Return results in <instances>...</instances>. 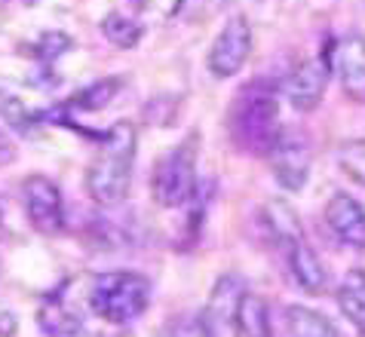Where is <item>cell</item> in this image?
I'll return each mask as SVG.
<instances>
[{
  "instance_id": "2e32d148",
  "label": "cell",
  "mask_w": 365,
  "mask_h": 337,
  "mask_svg": "<svg viewBox=\"0 0 365 337\" xmlns=\"http://www.w3.org/2000/svg\"><path fill=\"white\" fill-rule=\"evenodd\" d=\"M101 34L108 37L110 46L117 49H133L141 43V37H145V28H141L133 16L126 13H108L105 22H101Z\"/></svg>"
},
{
  "instance_id": "5bb4252c",
  "label": "cell",
  "mask_w": 365,
  "mask_h": 337,
  "mask_svg": "<svg viewBox=\"0 0 365 337\" xmlns=\"http://www.w3.org/2000/svg\"><path fill=\"white\" fill-rule=\"evenodd\" d=\"M237 334H252L264 337L270 334V319H267V304L258 294H242L237 306Z\"/></svg>"
},
{
  "instance_id": "cb8c5ba5",
  "label": "cell",
  "mask_w": 365,
  "mask_h": 337,
  "mask_svg": "<svg viewBox=\"0 0 365 337\" xmlns=\"http://www.w3.org/2000/svg\"><path fill=\"white\" fill-rule=\"evenodd\" d=\"M129 4H133V6H135V9H145V6H148V4H150V0H129Z\"/></svg>"
},
{
  "instance_id": "603a6c76",
  "label": "cell",
  "mask_w": 365,
  "mask_h": 337,
  "mask_svg": "<svg viewBox=\"0 0 365 337\" xmlns=\"http://www.w3.org/2000/svg\"><path fill=\"white\" fill-rule=\"evenodd\" d=\"M13 157H16V150H13V145L4 138V132H0V162H13Z\"/></svg>"
},
{
  "instance_id": "7c38bea8",
  "label": "cell",
  "mask_w": 365,
  "mask_h": 337,
  "mask_svg": "<svg viewBox=\"0 0 365 337\" xmlns=\"http://www.w3.org/2000/svg\"><path fill=\"white\" fill-rule=\"evenodd\" d=\"M326 221L344 245H350V249H356V252H365V209L350 197V193L338 190L326 202Z\"/></svg>"
},
{
  "instance_id": "7a4b0ae2",
  "label": "cell",
  "mask_w": 365,
  "mask_h": 337,
  "mask_svg": "<svg viewBox=\"0 0 365 337\" xmlns=\"http://www.w3.org/2000/svg\"><path fill=\"white\" fill-rule=\"evenodd\" d=\"M227 126L233 135V145L249 150V153H267L270 141L279 132V105H277V92L267 83L242 86L237 92L227 114Z\"/></svg>"
},
{
  "instance_id": "277c9868",
  "label": "cell",
  "mask_w": 365,
  "mask_h": 337,
  "mask_svg": "<svg viewBox=\"0 0 365 337\" xmlns=\"http://www.w3.org/2000/svg\"><path fill=\"white\" fill-rule=\"evenodd\" d=\"M197 135H190L157 160L150 175V193L157 206L178 209L197 193Z\"/></svg>"
},
{
  "instance_id": "4fadbf2b",
  "label": "cell",
  "mask_w": 365,
  "mask_h": 337,
  "mask_svg": "<svg viewBox=\"0 0 365 337\" xmlns=\"http://www.w3.org/2000/svg\"><path fill=\"white\" fill-rule=\"evenodd\" d=\"M338 304L341 313L353 322V328L365 334V270H347L338 289Z\"/></svg>"
},
{
  "instance_id": "ac0fdd59",
  "label": "cell",
  "mask_w": 365,
  "mask_h": 337,
  "mask_svg": "<svg viewBox=\"0 0 365 337\" xmlns=\"http://www.w3.org/2000/svg\"><path fill=\"white\" fill-rule=\"evenodd\" d=\"M264 218H267V230H270V237L277 239V245L289 242L292 237L304 233L298 214L292 212L282 199H270V202H267V206H264Z\"/></svg>"
},
{
  "instance_id": "9c48e42d",
  "label": "cell",
  "mask_w": 365,
  "mask_h": 337,
  "mask_svg": "<svg viewBox=\"0 0 365 337\" xmlns=\"http://www.w3.org/2000/svg\"><path fill=\"white\" fill-rule=\"evenodd\" d=\"M246 285L237 276H221L202 310V334H237V306Z\"/></svg>"
},
{
  "instance_id": "44dd1931",
  "label": "cell",
  "mask_w": 365,
  "mask_h": 337,
  "mask_svg": "<svg viewBox=\"0 0 365 337\" xmlns=\"http://www.w3.org/2000/svg\"><path fill=\"white\" fill-rule=\"evenodd\" d=\"M338 166L347 178L365 187V141L362 138H350L338 147Z\"/></svg>"
},
{
  "instance_id": "3957f363",
  "label": "cell",
  "mask_w": 365,
  "mask_h": 337,
  "mask_svg": "<svg viewBox=\"0 0 365 337\" xmlns=\"http://www.w3.org/2000/svg\"><path fill=\"white\" fill-rule=\"evenodd\" d=\"M150 304V282L141 273L110 270L98 273L89 289V306L110 325H126Z\"/></svg>"
},
{
  "instance_id": "d4e9b609",
  "label": "cell",
  "mask_w": 365,
  "mask_h": 337,
  "mask_svg": "<svg viewBox=\"0 0 365 337\" xmlns=\"http://www.w3.org/2000/svg\"><path fill=\"white\" fill-rule=\"evenodd\" d=\"M178 6H181V0H178ZM178 6H175V9H178Z\"/></svg>"
},
{
  "instance_id": "e0dca14e",
  "label": "cell",
  "mask_w": 365,
  "mask_h": 337,
  "mask_svg": "<svg viewBox=\"0 0 365 337\" xmlns=\"http://www.w3.org/2000/svg\"><path fill=\"white\" fill-rule=\"evenodd\" d=\"M120 86H123V80H120V77L96 80V83H89V86L80 89L77 95H71L68 108H77V110H83V114H89V110H101L120 92Z\"/></svg>"
},
{
  "instance_id": "8992f818",
  "label": "cell",
  "mask_w": 365,
  "mask_h": 337,
  "mask_svg": "<svg viewBox=\"0 0 365 337\" xmlns=\"http://www.w3.org/2000/svg\"><path fill=\"white\" fill-rule=\"evenodd\" d=\"M252 56V25L246 16H230L227 25L221 28V34L215 37V43L209 49V74L218 80L237 77L242 65Z\"/></svg>"
},
{
  "instance_id": "ffe728a7",
  "label": "cell",
  "mask_w": 365,
  "mask_h": 337,
  "mask_svg": "<svg viewBox=\"0 0 365 337\" xmlns=\"http://www.w3.org/2000/svg\"><path fill=\"white\" fill-rule=\"evenodd\" d=\"M0 117L6 120L9 129L19 132V135H25V138H31L34 129H37V114L13 95H0Z\"/></svg>"
},
{
  "instance_id": "d6986e66",
  "label": "cell",
  "mask_w": 365,
  "mask_h": 337,
  "mask_svg": "<svg viewBox=\"0 0 365 337\" xmlns=\"http://www.w3.org/2000/svg\"><path fill=\"white\" fill-rule=\"evenodd\" d=\"M37 322H40V328H43V334H53V337H62V334H80V319L71 310H65V306H58V304H46V306H40V313H37Z\"/></svg>"
},
{
  "instance_id": "ba28073f",
  "label": "cell",
  "mask_w": 365,
  "mask_h": 337,
  "mask_svg": "<svg viewBox=\"0 0 365 337\" xmlns=\"http://www.w3.org/2000/svg\"><path fill=\"white\" fill-rule=\"evenodd\" d=\"M329 77H331L329 61H322V58L301 61V65L289 74L286 86H282V92H286V101L295 110H301V114H307V110L317 108L322 101V95H326Z\"/></svg>"
},
{
  "instance_id": "6da1fadb",
  "label": "cell",
  "mask_w": 365,
  "mask_h": 337,
  "mask_svg": "<svg viewBox=\"0 0 365 337\" xmlns=\"http://www.w3.org/2000/svg\"><path fill=\"white\" fill-rule=\"evenodd\" d=\"M135 147H138V135L129 120L114 123V126L101 135V150L86 172V190L98 206L114 209L129 197Z\"/></svg>"
},
{
  "instance_id": "7402d4cb",
  "label": "cell",
  "mask_w": 365,
  "mask_h": 337,
  "mask_svg": "<svg viewBox=\"0 0 365 337\" xmlns=\"http://www.w3.org/2000/svg\"><path fill=\"white\" fill-rule=\"evenodd\" d=\"M40 58H56V56H62L65 49H71V37L62 34V31H49V34L40 37Z\"/></svg>"
},
{
  "instance_id": "52a82bcc",
  "label": "cell",
  "mask_w": 365,
  "mask_h": 337,
  "mask_svg": "<svg viewBox=\"0 0 365 337\" xmlns=\"http://www.w3.org/2000/svg\"><path fill=\"white\" fill-rule=\"evenodd\" d=\"M22 197H25V212H28L31 227L37 233H43V237H62L65 233V206H62V193H58L56 181H49L43 175L25 178Z\"/></svg>"
},
{
  "instance_id": "5b68a950",
  "label": "cell",
  "mask_w": 365,
  "mask_h": 337,
  "mask_svg": "<svg viewBox=\"0 0 365 337\" xmlns=\"http://www.w3.org/2000/svg\"><path fill=\"white\" fill-rule=\"evenodd\" d=\"M267 160L277 181L286 190L298 193L310 175V145L295 129H279L267 147Z\"/></svg>"
},
{
  "instance_id": "9a60e30c",
  "label": "cell",
  "mask_w": 365,
  "mask_h": 337,
  "mask_svg": "<svg viewBox=\"0 0 365 337\" xmlns=\"http://www.w3.org/2000/svg\"><path fill=\"white\" fill-rule=\"evenodd\" d=\"M286 325H289V334H295V337H334L338 334V328H334L326 316L313 313L307 306H289Z\"/></svg>"
},
{
  "instance_id": "8fae6325",
  "label": "cell",
  "mask_w": 365,
  "mask_h": 337,
  "mask_svg": "<svg viewBox=\"0 0 365 337\" xmlns=\"http://www.w3.org/2000/svg\"><path fill=\"white\" fill-rule=\"evenodd\" d=\"M282 254H286V264L292 276H295V285L304 291V294H322L329 285V276H326V267L322 261L317 258V252L310 249V242L304 239V233L292 237L289 242L279 245Z\"/></svg>"
},
{
  "instance_id": "30bf717a",
  "label": "cell",
  "mask_w": 365,
  "mask_h": 337,
  "mask_svg": "<svg viewBox=\"0 0 365 337\" xmlns=\"http://www.w3.org/2000/svg\"><path fill=\"white\" fill-rule=\"evenodd\" d=\"M331 74L350 98H365V37L347 34L331 46Z\"/></svg>"
}]
</instances>
